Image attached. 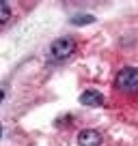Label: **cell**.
I'll return each instance as SVG.
<instances>
[{
	"mask_svg": "<svg viewBox=\"0 0 138 146\" xmlns=\"http://www.w3.org/2000/svg\"><path fill=\"white\" fill-rule=\"evenodd\" d=\"M115 84L123 92H136L138 90V69L136 67H123L117 73Z\"/></svg>",
	"mask_w": 138,
	"mask_h": 146,
	"instance_id": "1",
	"label": "cell"
},
{
	"mask_svg": "<svg viewBox=\"0 0 138 146\" xmlns=\"http://www.w3.org/2000/svg\"><path fill=\"white\" fill-rule=\"evenodd\" d=\"M76 47H78V43H76L74 36H58L56 41H52L50 54L54 60H65L76 52Z\"/></svg>",
	"mask_w": 138,
	"mask_h": 146,
	"instance_id": "2",
	"label": "cell"
},
{
	"mask_svg": "<svg viewBox=\"0 0 138 146\" xmlns=\"http://www.w3.org/2000/svg\"><path fill=\"white\" fill-rule=\"evenodd\" d=\"M78 146H101V133L97 129H82L78 133Z\"/></svg>",
	"mask_w": 138,
	"mask_h": 146,
	"instance_id": "3",
	"label": "cell"
},
{
	"mask_svg": "<svg viewBox=\"0 0 138 146\" xmlns=\"http://www.w3.org/2000/svg\"><path fill=\"white\" fill-rule=\"evenodd\" d=\"M80 103L82 105H88V108H101V105L106 103V97L101 95L99 90H84L80 95Z\"/></svg>",
	"mask_w": 138,
	"mask_h": 146,
	"instance_id": "4",
	"label": "cell"
},
{
	"mask_svg": "<svg viewBox=\"0 0 138 146\" xmlns=\"http://www.w3.org/2000/svg\"><path fill=\"white\" fill-rule=\"evenodd\" d=\"M95 22V17L93 15H86V13H80V15H74L71 17V24L74 26H84V24H93Z\"/></svg>",
	"mask_w": 138,
	"mask_h": 146,
	"instance_id": "5",
	"label": "cell"
},
{
	"mask_svg": "<svg viewBox=\"0 0 138 146\" xmlns=\"http://www.w3.org/2000/svg\"><path fill=\"white\" fill-rule=\"evenodd\" d=\"M11 17V7L9 2H5V0H0V24H7Z\"/></svg>",
	"mask_w": 138,
	"mask_h": 146,
	"instance_id": "6",
	"label": "cell"
},
{
	"mask_svg": "<svg viewBox=\"0 0 138 146\" xmlns=\"http://www.w3.org/2000/svg\"><path fill=\"white\" fill-rule=\"evenodd\" d=\"M2 99H5V92H2V90H0V103H2Z\"/></svg>",
	"mask_w": 138,
	"mask_h": 146,
	"instance_id": "7",
	"label": "cell"
},
{
	"mask_svg": "<svg viewBox=\"0 0 138 146\" xmlns=\"http://www.w3.org/2000/svg\"><path fill=\"white\" fill-rule=\"evenodd\" d=\"M0 133H2V127H0Z\"/></svg>",
	"mask_w": 138,
	"mask_h": 146,
	"instance_id": "8",
	"label": "cell"
}]
</instances>
